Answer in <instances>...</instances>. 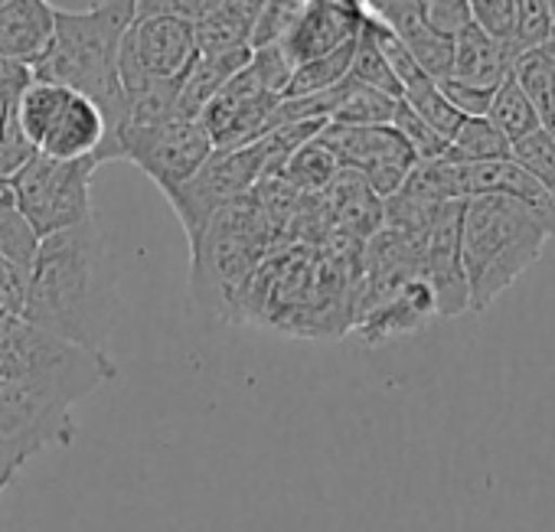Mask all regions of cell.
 Listing matches in <instances>:
<instances>
[{
  "label": "cell",
  "instance_id": "f35d334b",
  "mask_svg": "<svg viewBox=\"0 0 555 532\" xmlns=\"http://www.w3.org/2000/svg\"><path fill=\"white\" fill-rule=\"evenodd\" d=\"M24 295H27V272H21L14 261L0 258V317L4 314L21 317Z\"/></svg>",
  "mask_w": 555,
  "mask_h": 532
},
{
  "label": "cell",
  "instance_id": "83f0119b",
  "mask_svg": "<svg viewBox=\"0 0 555 532\" xmlns=\"http://www.w3.org/2000/svg\"><path fill=\"white\" fill-rule=\"evenodd\" d=\"M516 4V27L506 43L513 60H519L529 50H542L555 40V24H552V8L548 0H513Z\"/></svg>",
  "mask_w": 555,
  "mask_h": 532
},
{
  "label": "cell",
  "instance_id": "52a82bcc",
  "mask_svg": "<svg viewBox=\"0 0 555 532\" xmlns=\"http://www.w3.org/2000/svg\"><path fill=\"white\" fill-rule=\"evenodd\" d=\"M99 167L102 164L95 157L56 160L47 154H34L8 186L21 216L40 238H47L92 219V177Z\"/></svg>",
  "mask_w": 555,
  "mask_h": 532
},
{
  "label": "cell",
  "instance_id": "30bf717a",
  "mask_svg": "<svg viewBox=\"0 0 555 532\" xmlns=\"http://www.w3.org/2000/svg\"><path fill=\"white\" fill-rule=\"evenodd\" d=\"M196 34L193 24L177 17H134L121 50H118V79L121 92L144 82V79H167L180 82L196 60Z\"/></svg>",
  "mask_w": 555,
  "mask_h": 532
},
{
  "label": "cell",
  "instance_id": "ba28073f",
  "mask_svg": "<svg viewBox=\"0 0 555 532\" xmlns=\"http://www.w3.org/2000/svg\"><path fill=\"white\" fill-rule=\"evenodd\" d=\"M264 180V151L261 141H251L245 147H229V151H212L206 164L180 183L173 193H167V203L173 206L186 242L193 245L199 232L219 216L225 206L245 199L255 183Z\"/></svg>",
  "mask_w": 555,
  "mask_h": 532
},
{
  "label": "cell",
  "instance_id": "1f68e13d",
  "mask_svg": "<svg viewBox=\"0 0 555 532\" xmlns=\"http://www.w3.org/2000/svg\"><path fill=\"white\" fill-rule=\"evenodd\" d=\"M301 14L298 0H264L261 14L251 24L248 34V50H264V47H282Z\"/></svg>",
  "mask_w": 555,
  "mask_h": 532
},
{
  "label": "cell",
  "instance_id": "5bb4252c",
  "mask_svg": "<svg viewBox=\"0 0 555 532\" xmlns=\"http://www.w3.org/2000/svg\"><path fill=\"white\" fill-rule=\"evenodd\" d=\"M363 21H366V8L360 0H305L282 50L288 53L292 66L321 60L340 50L344 43L357 40Z\"/></svg>",
  "mask_w": 555,
  "mask_h": 532
},
{
  "label": "cell",
  "instance_id": "2e32d148",
  "mask_svg": "<svg viewBox=\"0 0 555 532\" xmlns=\"http://www.w3.org/2000/svg\"><path fill=\"white\" fill-rule=\"evenodd\" d=\"M435 317H438V304H435L431 288L425 285V278H412L392 298L379 301L363 317H357L350 330L366 347H379V343H389V340H399L428 327Z\"/></svg>",
  "mask_w": 555,
  "mask_h": 532
},
{
  "label": "cell",
  "instance_id": "8992f818",
  "mask_svg": "<svg viewBox=\"0 0 555 532\" xmlns=\"http://www.w3.org/2000/svg\"><path fill=\"white\" fill-rule=\"evenodd\" d=\"M0 379L47 382L79 402L99 382L115 379V363L108 353L82 350L27 324L24 317L4 314L0 317Z\"/></svg>",
  "mask_w": 555,
  "mask_h": 532
},
{
  "label": "cell",
  "instance_id": "7402d4cb",
  "mask_svg": "<svg viewBox=\"0 0 555 532\" xmlns=\"http://www.w3.org/2000/svg\"><path fill=\"white\" fill-rule=\"evenodd\" d=\"M337 173H340V160L318 134L314 141L301 144L288 157V164L282 167V173H278V177H282L292 190L305 193V196H321L334 183Z\"/></svg>",
  "mask_w": 555,
  "mask_h": 532
},
{
  "label": "cell",
  "instance_id": "484cf974",
  "mask_svg": "<svg viewBox=\"0 0 555 532\" xmlns=\"http://www.w3.org/2000/svg\"><path fill=\"white\" fill-rule=\"evenodd\" d=\"M40 235L30 229V222L21 216L11 186L0 196V258L14 261L21 272H30V264L37 258Z\"/></svg>",
  "mask_w": 555,
  "mask_h": 532
},
{
  "label": "cell",
  "instance_id": "ab89813d",
  "mask_svg": "<svg viewBox=\"0 0 555 532\" xmlns=\"http://www.w3.org/2000/svg\"><path fill=\"white\" fill-rule=\"evenodd\" d=\"M37 151L30 147V141L24 134H8L0 138V186H8L14 180V173L34 157Z\"/></svg>",
  "mask_w": 555,
  "mask_h": 532
},
{
  "label": "cell",
  "instance_id": "44dd1931",
  "mask_svg": "<svg viewBox=\"0 0 555 532\" xmlns=\"http://www.w3.org/2000/svg\"><path fill=\"white\" fill-rule=\"evenodd\" d=\"M69 92H73V89H66V86L43 82V79H34V76H30V82H27L24 92L17 95V102H14V121H17L21 134L30 141L34 151H37L40 141L47 138V131H50V125L56 121V115H60L63 102L69 99Z\"/></svg>",
  "mask_w": 555,
  "mask_h": 532
},
{
  "label": "cell",
  "instance_id": "ac0fdd59",
  "mask_svg": "<svg viewBox=\"0 0 555 532\" xmlns=\"http://www.w3.org/2000/svg\"><path fill=\"white\" fill-rule=\"evenodd\" d=\"M321 196L327 199L324 212L331 219V229H337L357 242H366L370 235H376L383 229V199L370 190L363 173L340 167V173Z\"/></svg>",
  "mask_w": 555,
  "mask_h": 532
},
{
  "label": "cell",
  "instance_id": "ffe728a7",
  "mask_svg": "<svg viewBox=\"0 0 555 532\" xmlns=\"http://www.w3.org/2000/svg\"><path fill=\"white\" fill-rule=\"evenodd\" d=\"M248 56H251L248 47L225 50V53H196V60L190 63L186 76L180 79L177 115L180 118H199L203 108L219 95V89L248 63Z\"/></svg>",
  "mask_w": 555,
  "mask_h": 532
},
{
  "label": "cell",
  "instance_id": "74e56055",
  "mask_svg": "<svg viewBox=\"0 0 555 532\" xmlns=\"http://www.w3.org/2000/svg\"><path fill=\"white\" fill-rule=\"evenodd\" d=\"M438 89L464 118H483L487 108H490V99L496 92V89H474V86H464V82H454V79H441Z\"/></svg>",
  "mask_w": 555,
  "mask_h": 532
},
{
  "label": "cell",
  "instance_id": "8d00e7d4",
  "mask_svg": "<svg viewBox=\"0 0 555 532\" xmlns=\"http://www.w3.org/2000/svg\"><path fill=\"white\" fill-rule=\"evenodd\" d=\"M222 0H134V17H177L186 24H199L209 17Z\"/></svg>",
  "mask_w": 555,
  "mask_h": 532
},
{
  "label": "cell",
  "instance_id": "f6af8a7d",
  "mask_svg": "<svg viewBox=\"0 0 555 532\" xmlns=\"http://www.w3.org/2000/svg\"><path fill=\"white\" fill-rule=\"evenodd\" d=\"M552 24H555V11H552Z\"/></svg>",
  "mask_w": 555,
  "mask_h": 532
},
{
  "label": "cell",
  "instance_id": "603a6c76",
  "mask_svg": "<svg viewBox=\"0 0 555 532\" xmlns=\"http://www.w3.org/2000/svg\"><path fill=\"white\" fill-rule=\"evenodd\" d=\"M509 138L496 131L487 115L483 118H464L454 138L444 147V160L451 164H487V160H509Z\"/></svg>",
  "mask_w": 555,
  "mask_h": 532
},
{
  "label": "cell",
  "instance_id": "d4e9b609",
  "mask_svg": "<svg viewBox=\"0 0 555 532\" xmlns=\"http://www.w3.org/2000/svg\"><path fill=\"white\" fill-rule=\"evenodd\" d=\"M350 79L360 82V86H370L376 92H386L392 99H402V86L399 79L392 76L379 43H376V27H373V17L366 14L360 34H357V47H353V63H350Z\"/></svg>",
  "mask_w": 555,
  "mask_h": 532
},
{
  "label": "cell",
  "instance_id": "ee69618b",
  "mask_svg": "<svg viewBox=\"0 0 555 532\" xmlns=\"http://www.w3.org/2000/svg\"><path fill=\"white\" fill-rule=\"evenodd\" d=\"M548 8H552V11H555V0H548Z\"/></svg>",
  "mask_w": 555,
  "mask_h": 532
},
{
  "label": "cell",
  "instance_id": "d6a6232c",
  "mask_svg": "<svg viewBox=\"0 0 555 532\" xmlns=\"http://www.w3.org/2000/svg\"><path fill=\"white\" fill-rule=\"evenodd\" d=\"M396 131H399V138L409 144V151L415 154V160H435V157H444V141L415 115V108L405 102V99H399L396 102V112H392V121H389Z\"/></svg>",
  "mask_w": 555,
  "mask_h": 532
},
{
  "label": "cell",
  "instance_id": "f1b7e54d",
  "mask_svg": "<svg viewBox=\"0 0 555 532\" xmlns=\"http://www.w3.org/2000/svg\"><path fill=\"white\" fill-rule=\"evenodd\" d=\"M405 47H409V53L415 56V63L435 79V82H441V79H448L451 76V60H454V40H448V37H441V34H435L425 21L422 24H415V27H409V30H402V34H396Z\"/></svg>",
  "mask_w": 555,
  "mask_h": 532
},
{
  "label": "cell",
  "instance_id": "7a4b0ae2",
  "mask_svg": "<svg viewBox=\"0 0 555 532\" xmlns=\"http://www.w3.org/2000/svg\"><path fill=\"white\" fill-rule=\"evenodd\" d=\"M131 21L134 0H99V4L86 11L53 8V40L43 50V56L30 66L34 79L56 82L92 99L108 118L115 144L128 118L118 79V50Z\"/></svg>",
  "mask_w": 555,
  "mask_h": 532
},
{
  "label": "cell",
  "instance_id": "60d3db41",
  "mask_svg": "<svg viewBox=\"0 0 555 532\" xmlns=\"http://www.w3.org/2000/svg\"><path fill=\"white\" fill-rule=\"evenodd\" d=\"M27 82H30V69L27 66L0 60V92H4L8 99H17Z\"/></svg>",
  "mask_w": 555,
  "mask_h": 532
},
{
  "label": "cell",
  "instance_id": "8fae6325",
  "mask_svg": "<svg viewBox=\"0 0 555 532\" xmlns=\"http://www.w3.org/2000/svg\"><path fill=\"white\" fill-rule=\"evenodd\" d=\"M321 141L337 154L340 167L363 173L370 190L379 199H389L402 190L405 177L418 164L409 144L392 125H334L321 131Z\"/></svg>",
  "mask_w": 555,
  "mask_h": 532
},
{
  "label": "cell",
  "instance_id": "b9f144b4",
  "mask_svg": "<svg viewBox=\"0 0 555 532\" xmlns=\"http://www.w3.org/2000/svg\"><path fill=\"white\" fill-rule=\"evenodd\" d=\"M14 102H17V99H8L4 92H0V134H4V125H8V118H11V112H14Z\"/></svg>",
  "mask_w": 555,
  "mask_h": 532
},
{
  "label": "cell",
  "instance_id": "9a60e30c",
  "mask_svg": "<svg viewBox=\"0 0 555 532\" xmlns=\"http://www.w3.org/2000/svg\"><path fill=\"white\" fill-rule=\"evenodd\" d=\"M37 154L56 157V160L95 157L99 164L121 160V151L108 131V118L102 115V108L92 99H86L79 92H69V99L63 102L47 138L40 141Z\"/></svg>",
  "mask_w": 555,
  "mask_h": 532
},
{
  "label": "cell",
  "instance_id": "f546056e",
  "mask_svg": "<svg viewBox=\"0 0 555 532\" xmlns=\"http://www.w3.org/2000/svg\"><path fill=\"white\" fill-rule=\"evenodd\" d=\"M509 160H516L529 177H535L555 199V138L545 128H535L532 134L513 141Z\"/></svg>",
  "mask_w": 555,
  "mask_h": 532
},
{
  "label": "cell",
  "instance_id": "7c38bea8",
  "mask_svg": "<svg viewBox=\"0 0 555 532\" xmlns=\"http://www.w3.org/2000/svg\"><path fill=\"white\" fill-rule=\"evenodd\" d=\"M274 105H278V95H271L264 89V82L258 79V73L245 63L219 89V95L203 108L199 125L206 128L216 151L245 147V144L258 141L268 131Z\"/></svg>",
  "mask_w": 555,
  "mask_h": 532
},
{
  "label": "cell",
  "instance_id": "e0dca14e",
  "mask_svg": "<svg viewBox=\"0 0 555 532\" xmlns=\"http://www.w3.org/2000/svg\"><path fill=\"white\" fill-rule=\"evenodd\" d=\"M53 40L50 0H0V60L34 66Z\"/></svg>",
  "mask_w": 555,
  "mask_h": 532
},
{
  "label": "cell",
  "instance_id": "7bdbcfd3",
  "mask_svg": "<svg viewBox=\"0 0 555 532\" xmlns=\"http://www.w3.org/2000/svg\"><path fill=\"white\" fill-rule=\"evenodd\" d=\"M548 53H552V63H555V40L548 43Z\"/></svg>",
  "mask_w": 555,
  "mask_h": 532
},
{
  "label": "cell",
  "instance_id": "6da1fadb",
  "mask_svg": "<svg viewBox=\"0 0 555 532\" xmlns=\"http://www.w3.org/2000/svg\"><path fill=\"white\" fill-rule=\"evenodd\" d=\"M115 314L118 272L95 216L40 238L21 317L82 350L108 353Z\"/></svg>",
  "mask_w": 555,
  "mask_h": 532
},
{
  "label": "cell",
  "instance_id": "5b68a950",
  "mask_svg": "<svg viewBox=\"0 0 555 532\" xmlns=\"http://www.w3.org/2000/svg\"><path fill=\"white\" fill-rule=\"evenodd\" d=\"M73 399L34 379H0V499L14 477L47 447L76 438Z\"/></svg>",
  "mask_w": 555,
  "mask_h": 532
},
{
  "label": "cell",
  "instance_id": "4316f807",
  "mask_svg": "<svg viewBox=\"0 0 555 532\" xmlns=\"http://www.w3.org/2000/svg\"><path fill=\"white\" fill-rule=\"evenodd\" d=\"M396 102L392 95L386 92H376L370 86H360L347 76V89H344V99L334 112V125H389L392 121V112H396Z\"/></svg>",
  "mask_w": 555,
  "mask_h": 532
},
{
  "label": "cell",
  "instance_id": "cb8c5ba5",
  "mask_svg": "<svg viewBox=\"0 0 555 532\" xmlns=\"http://www.w3.org/2000/svg\"><path fill=\"white\" fill-rule=\"evenodd\" d=\"M487 121L496 131H503L509 138V144L519 141V138H526V134H532L535 128H542L532 102L526 99V92L519 89V82H516L513 73L496 86V92L490 99V108H487Z\"/></svg>",
  "mask_w": 555,
  "mask_h": 532
},
{
  "label": "cell",
  "instance_id": "277c9868",
  "mask_svg": "<svg viewBox=\"0 0 555 532\" xmlns=\"http://www.w3.org/2000/svg\"><path fill=\"white\" fill-rule=\"evenodd\" d=\"M274 225L251 193L225 206L190 245V291L212 314L235 317L238 295L268 258Z\"/></svg>",
  "mask_w": 555,
  "mask_h": 532
},
{
  "label": "cell",
  "instance_id": "e575fe53",
  "mask_svg": "<svg viewBox=\"0 0 555 532\" xmlns=\"http://www.w3.org/2000/svg\"><path fill=\"white\" fill-rule=\"evenodd\" d=\"M422 17L435 34H441L448 40H457L474 24L470 21V0H425Z\"/></svg>",
  "mask_w": 555,
  "mask_h": 532
},
{
  "label": "cell",
  "instance_id": "d6986e66",
  "mask_svg": "<svg viewBox=\"0 0 555 532\" xmlns=\"http://www.w3.org/2000/svg\"><path fill=\"white\" fill-rule=\"evenodd\" d=\"M513 53L506 43L490 40L483 30L474 24L454 40V60H451V76L454 82L474 86V89H496L509 73H513Z\"/></svg>",
  "mask_w": 555,
  "mask_h": 532
},
{
  "label": "cell",
  "instance_id": "4dcf8cb0",
  "mask_svg": "<svg viewBox=\"0 0 555 532\" xmlns=\"http://www.w3.org/2000/svg\"><path fill=\"white\" fill-rule=\"evenodd\" d=\"M412 108H415V115L448 144L451 138H454V131L461 128V121H464V115L441 95V89H438V82H425V86H418V89H412L409 95H402Z\"/></svg>",
  "mask_w": 555,
  "mask_h": 532
},
{
  "label": "cell",
  "instance_id": "d590c367",
  "mask_svg": "<svg viewBox=\"0 0 555 532\" xmlns=\"http://www.w3.org/2000/svg\"><path fill=\"white\" fill-rule=\"evenodd\" d=\"M248 66L258 73V79L264 82V89H268L271 95H278V99L285 95V89H288V82H292V73H295V66H292V60H288V53H285L282 47L251 50V60H248Z\"/></svg>",
  "mask_w": 555,
  "mask_h": 532
},
{
  "label": "cell",
  "instance_id": "3957f363",
  "mask_svg": "<svg viewBox=\"0 0 555 532\" xmlns=\"http://www.w3.org/2000/svg\"><path fill=\"white\" fill-rule=\"evenodd\" d=\"M552 229L509 196H470L461 209V261L470 311L483 314L542 258Z\"/></svg>",
  "mask_w": 555,
  "mask_h": 532
},
{
  "label": "cell",
  "instance_id": "9c48e42d",
  "mask_svg": "<svg viewBox=\"0 0 555 532\" xmlns=\"http://www.w3.org/2000/svg\"><path fill=\"white\" fill-rule=\"evenodd\" d=\"M121 160H131L167 196L186 183L216 151L199 118H164L151 125H121Z\"/></svg>",
  "mask_w": 555,
  "mask_h": 532
},
{
  "label": "cell",
  "instance_id": "836d02e7",
  "mask_svg": "<svg viewBox=\"0 0 555 532\" xmlns=\"http://www.w3.org/2000/svg\"><path fill=\"white\" fill-rule=\"evenodd\" d=\"M470 21L496 43H509L516 27V4L513 0H470Z\"/></svg>",
  "mask_w": 555,
  "mask_h": 532
},
{
  "label": "cell",
  "instance_id": "4fadbf2b",
  "mask_svg": "<svg viewBox=\"0 0 555 532\" xmlns=\"http://www.w3.org/2000/svg\"><path fill=\"white\" fill-rule=\"evenodd\" d=\"M461 209L464 199L444 203L422 242V278L435 295L438 317H461L470 311L464 261H461Z\"/></svg>",
  "mask_w": 555,
  "mask_h": 532
}]
</instances>
